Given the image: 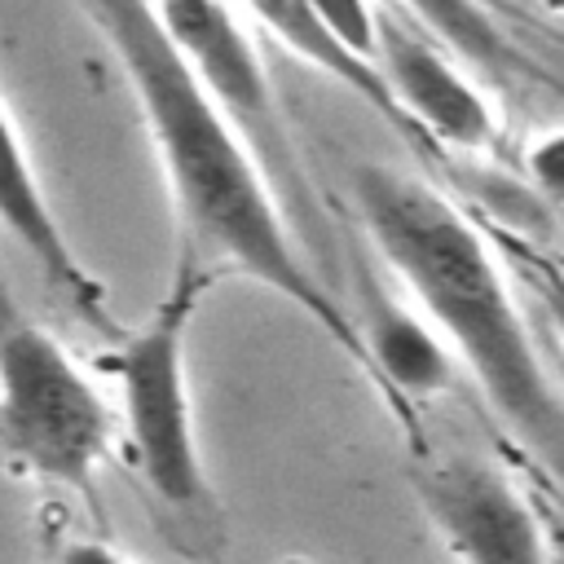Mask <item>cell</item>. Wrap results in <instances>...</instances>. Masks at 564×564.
<instances>
[{
  "instance_id": "6da1fadb",
  "label": "cell",
  "mask_w": 564,
  "mask_h": 564,
  "mask_svg": "<svg viewBox=\"0 0 564 564\" xmlns=\"http://www.w3.org/2000/svg\"><path fill=\"white\" fill-rule=\"evenodd\" d=\"M110 44L145 119L176 220V260L220 278H247L295 304L375 388V366L352 308L313 273L286 225V203L264 163L189 66L154 0H79Z\"/></svg>"
},
{
  "instance_id": "7a4b0ae2",
  "label": "cell",
  "mask_w": 564,
  "mask_h": 564,
  "mask_svg": "<svg viewBox=\"0 0 564 564\" xmlns=\"http://www.w3.org/2000/svg\"><path fill=\"white\" fill-rule=\"evenodd\" d=\"M352 203L366 238L436 322L498 423L564 485V392L533 348L489 238L441 189L383 163L352 172Z\"/></svg>"
},
{
  "instance_id": "3957f363",
  "label": "cell",
  "mask_w": 564,
  "mask_h": 564,
  "mask_svg": "<svg viewBox=\"0 0 564 564\" xmlns=\"http://www.w3.org/2000/svg\"><path fill=\"white\" fill-rule=\"evenodd\" d=\"M216 278L176 260V273L150 317L110 344L106 370L119 383V427L137 480L159 520L176 529V546L194 555L220 551L216 489L203 467L189 401V330Z\"/></svg>"
},
{
  "instance_id": "277c9868",
  "label": "cell",
  "mask_w": 564,
  "mask_h": 564,
  "mask_svg": "<svg viewBox=\"0 0 564 564\" xmlns=\"http://www.w3.org/2000/svg\"><path fill=\"white\" fill-rule=\"evenodd\" d=\"M0 445L18 476L75 494L106 524L97 476L115 445V414L57 335L9 313L0 335Z\"/></svg>"
},
{
  "instance_id": "5b68a950",
  "label": "cell",
  "mask_w": 564,
  "mask_h": 564,
  "mask_svg": "<svg viewBox=\"0 0 564 564\" xmlns=\"http://www.w3.org/2000/svg\"><path fill=\"white\" fill-rule=\"evenodd\" d=\"M154 4L167 22L172 40L189 57V66L203 75V84L216 93V101L229 110V119L238 123V132L247 137V145L264 163L286 212L295 216V229H308L313 225V194L300 176L286 123L278 115L273 79L264 70L247 26L238 22L234 4L229 0H154Z\"/></svg>"
},
{
  "instance_id": "8992f818",
  "label": "cell",
  "mask_w": 564,
  "mask_h": 564,
  "mask_svg": "<svg viewBox=\"0 0 564 564\" xmlns=\"http://www.w3.org/2000/svg\"><path fill=\"white\" fill-rule=\"evenodd\" d=\"M410 485L454 564H551L533 502L494 458L423 449Z\"/></svg>"
},
{
  "instance_id": "52a82bcc",
  "label": "cell",
  "mask_w": 564,
  "mask_h": 564,
  "mask_svg": "<svg viewBox=\"0 0 564 564\" xmlns=\"http://www.w3.org/2000/svg\"><path fill=\"white\" fill-rule=\"evenodd\" d=\"M458 53L436 35H423L419 22H401L397 13L379 9L375 35V66L383 70L397 106L419 128V137L441 154L454 150H489L498 141V110L480 93V84L458 70Z\"/></svg>"
},
{
  "instance_id": "ba28073f",
  "label": "cell",
  "mask_w": 564,
  "mask_h": 564,
  "mask_svg": "<svg viewBox=\"0 0 564 564\" xmlns=\"http://www.w3.org/2000/svg\"><path fill=\"white\" fill-rule=\"evenodd\" d=\"M370 366H375V392L388 410V419L401 427V436L414 445V454H423V405L432 397H441L454 383L458 357L445 344V335L436 330V322L414 317L410 308L392 304L370 273H361V304L352 308Z\"/></svg>"
},
{
  "instance_id": "9c48e42d",
  "label": "cell",
  "mask_w": 564,
  "mask_h": 564,
  "mask_svg": "<svg viewBox=\"0 0 564 564\" xmlns=\"http://www.w3.org/2000/svg\"><path fill=\"white\" fill-rule=\"evenodd\" d=\"M4 137H9V163H4V225H9V238L40 264L44 282L66 300V308H75V317L88 330H97L106 344H119L128 335V326L115 322L106 286L84 269V260L75 256L57 212L48 207L13 106H4Z\"/></svg>"
},
{
  "instance_id": "30bf717a",
  "label": "cell",
  "mask_w": 564,
  "mask_h": 564,
  "mask_svg": "<svg viewBox=\"0 0 564 564\" xmlns=\"http://www.w3.org/2000/svg\"><path fill=\"white\" fill-rule=\"evenodd\" d=\"M242 4H247V13H251L282 48H291L295 57H304L308 66H317L322 75H330L339 88H348L361 106H370L379 119H388V128H392L397 137H405L414 150L436 154V150L419 137V128L405 119V110L397 106V97H392L383 70L375 66V57L357 53V48L330 26V18L322 13L317 0H242Z\"/></svg>"
},
{
  "instance_id": "8fae6325",
  "label": "cell",
  "mask_w": 564,
  "mask_h": 564,
  "mask_svg": "<svg viewBox=\"0 0 564 564\" xmlns=\"http://www.w3.org/2000/svg\"><path fill=\"white\" fill-rule=\"evenodd\" d=\"M401 4L410 9V18L419 26H427V35L449 44L463 62H471L480 70H494L498 79L533 70V62L498 31V22L476 0H401Z\"/></svg>"
},
{
  "instance_id": "7c38bea8",
  "label": "cell",
  "mask_w": 564,
  "mask_h": 564,
  "mask_svg": "<svg viewBox=\"0 0 564 564\" xmlns=\"http://www.w3.org/2000/svg\"><path fill=\"white\" fill-rule=\"evenodd\" d=\"M507 260H511V269L529 282V291L538 295V304L546 308V317L555 322V330H560V339H564V273H560V264H555L551 256H542V251H529V247L516 242V238H507Z\"/></svg>"
},
{
  "instance_id": "4fadbf2b",
  "label": "cell",
  "mask_w": 564,
  "mask_h": 564,
  "mask_svg": "<svg viewBox=\"0 0 564 564\" xmlns=\"http://www.w3.org/2000/svg\"><path fill=\"white\" fill-rule=\"evenodd\" d=\"M524 172H529L533 189H538L546 203L564 207V128L538 137V141L524 150Z\"/></svg>"
},
{
  "instance_id": "5bb4252c",
  "label": "cell",
  "mask_w": 564,
  "mask_h": 564,
  "mask_svg": "<svg viewBox=\"0 0 564 564\" xmlns=\"http://www.w3.org/2000/svg\"><path fill=\"white\" fill-rule=\"evenodd\" d=\"M40 564H132V560L119 546H110V538H62Z\"/></svg>"
},
{
  "instance_id": "9a60e30c",
  "label": "cell",
  "mask_w": 564,
  "mask_h": 564,
  "mask_svg": "<svg viewBox=\"0 0 564 564\" xmlns=\"http://www.w3.org/2000/svg\"><path fill=\"white\" fill-rule=\"evenodd\" d=\"M542 4H546L551 13H560V18H564V0H542Z\"/></svg>"
},
{
  "instance_id": "2e32d148",
  "label": "cell",
  "mask_w": 564,
  "mask_h": 564,
  "mask_svg": "<svg viewBox=\"0 0 564 564\" xmlns=\"http://www.w3.org/2000/svg\"><path fill=\"white\" fill-rule=\"evenodd\" d=\"M278 564H308V560H278Z\"/></svg>"
}]
</instances>
